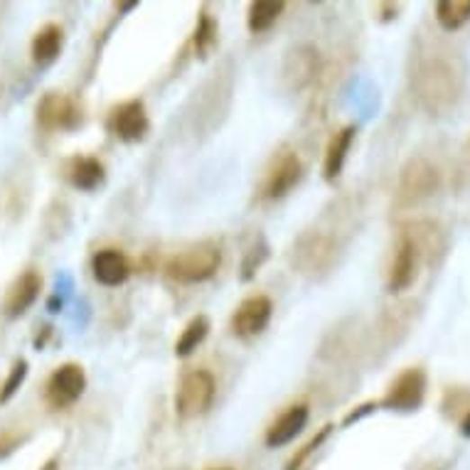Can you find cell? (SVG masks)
Masks as SVG:
<instances>
[{
	"label": "cell",
	"mask_w": 470,
	"mask_h": 470,
	"mask_svg": "<svg viewBox=\"0 0 470 470\" xmlns=\"http://www.w3.org/2000/svg\"><path fill=\"white\" fill-rule=\"evenodd\" d=\"M221 264V251L217 244H197L190 249H183L180 254L167 261V276L177 284H203L207 278L217 274Z\"/></svg>",
	"instance_id": "7a4b0ae2"
},
{
	"label": "cell",
	"mask_w": 470,
	"mask_h": 470,
	"mask_svg": "<svg viewBox=\"0 0 470 470\" xmlns=\"http://www.w3.org/2000/svg\"><path fill=\"white\" fill-rule=\"evenodd\" d=\"M94 278L102 286H121L131 276L129 258L123 257L119 249H102L96 251L92 258Z\"/></svg>",
	"instance_id": "5bb4252c"
},
{
	"label": "cell",
	"mask_w": 470,
	"mask_h": 470,
	"mask_svg": "<svg viewBox=\"0 0 470 470\" xmlns=\"http://www.w3.org/2000/svg\"><path fill=\"white\" fill-rule=\"evenodd\" d=\"M355 126H345L340 133H335L330 140V146L325 150V163H323V176L325 180H335L342 173V166L348 160L352 140H355Z\"/></svg>",
	"instance_id": "2e32d148"
},
{
	"label": "cell",
	"mask_w": 470,
	"mask_h": 470,
	"mask_svg": "<svg viewBox=\"0 0 470 470\" xmlns=\"http://www.w3.org/2000/svg\"><path fill=\"white\" fill-rule=\"evenodd\" d=\"M335 240L323 231H305L294 244V267L305 276H323L335 261Z\"/></svg>",
	"instance_id": "277c9868"
},
{
	"label": "cell",
	"mask_w": 470,
	"mask_h": 470,
	"mask_svg": "<svg viewBox=\"0 0 470 470\" xmlns=\"http://www.w3.org/2000/svg\"><path fill=\"white\" fill-rule=\"evenodd\" d=\"M69 180L79 190H96L104 183V166L96 158H74L69 166Z\"/></svg>",
	"instance_id": "ffe728a7"
},
{
	"label": "cell",
	"mask_w": 470,
	"mask_h": 470,
	"mask_svg": "<svg viewBox=\"0 0 470 470\" xmlns=\"http://www.w3.org/2000/svg\"><path fill=\"white\" fill-rule=\"evenodd\" d=\"M13 446H15V441H13L10 436H3V438H0V458L8 456V453L13 451Z\"/></svg>",
	"instance_id": "4316f807"
},
{
	"label": "cell",
	"mask_w": 470,
	"mask_h": 470,
	"mask_svg": "<svg viewBox=\"0 0 470 470\" xmlns=\"http://www.w3.org/2000/svg\"><path fill=\"white\" fill-rule=\"evenodd\" d=\"M303 177V166L295 153L286 150L274 160V166L268 167L267 180H264V197L267 200H281L284 194L294 190L295 185Z\"/></svg>",
	"instance_id": "8fae6325"
},
{
	"label": "cell",
	"mask_w": 470,
	"mask_h": 470,
	"mask_svg": "<svg viewBox=\"0 0 470 470\" xmlns=\"http://www.w3.org/2000/svg\"><path fill=\"white\" fill-rule=\"evenodd\" d=\"M86 389V375L79 365H62L52 372V377L47 382V404L52 409H67L77 404L82 399Z\"/></svg>",
	"instance_id": "52a82bcc"
},
{
	"label": "cell",
	"mask_w": 470,
	"mask_h": 470,
	"mask_svg": "<svg viewBox=\"0 0 470 470\" xmlns=\"http://www.w3.org/2000/svg\"><path fill=\"white\" fill-rule=\"evenodd\" d=\"M441 173L429 158H411L404 167L397 183V204L399 207H414L424 203L438 190Z\"/></svg>",
	"instance_id": "3957f363"
},
{
	"label": "cell",
	"mask_w": 470,
	"mask_h": 470,
	"mask_svg": "<svg viewBox=\"0 0 470 470\" xmlns=\"http://www.w3.org/2000/svg\"><path fill=\"white\" fill-rule=\"evenodd\" d=\"M436 20L446 32L461 30L470 20V0H438L436 3Z\"/></svg>",
	"instance_id": "44dd1931"
},
{
	"label": "cell",
	"mask_w": 470,
	"mask_h": 470,
	"mask_svg": "<svg viewBox=\"0 0 470 470\" xmlns=\"http://www.w3.org/2000/svg\"><path fill=\"white\" fill-rule=\"evenodd\" d=\"M424 397L426 372L421 367H409L392 382V387L382 399V406L392 409V411H416L424 404Z\"/></svg>",
	"instance_id": "8992f818"
},
{
	"label": "cell",
	"mask_w": 470,
	"mask_h": 470,
	"mask_svg": "<svg viewBox=\"0 0 470 470\" xmlns=\"http://www.w3.org/2000/svg\"><path fill=\"white\" fill-rule=\"evenodd\" d=\"M148 126H150V121H148L146 106H143V102H139V99L121 104V106H116V109L111 111V133H113L116 139L126 140V143H136V140L143 139L148 133Z\"/></svg>",
	"instance_id": "7c38bea8"
},
{
	"label": "cell",
	"mask_w": 470,
	"mask_h": 470,
	"mask_svg": "<svg viewBox=\"0 0 470 470\" xmlns=\"http://www.w3.org/2000/svg\"><path fill=\"white\" fill-rule=\"evenodd\" d=\"M25 375H28V362L25 360L15 362V367L10 369V377L5 379V384L0 387V402H8V399L18 392L20 384H23V379H25Z\"/></svg>",
	"instance_id": "cb8c5ba5"
},
{
	"label": "cell",
	"mask_w": 470,
	"mask_h": 470,
	"mask_svg": "<svg viewBox=\"0 0 470 470\" xmlns=\"http://www.w3.org/2000/svg\"><path fill=\"white\" fill-rule=\"evenodd\" d=\"M62 28L59 25H45V28L40 30L32 40V59H35V65L45 67V65H52L59 52H62Z\"/></svg>",
	"instance_id": "ac0fdd59"
},
{
	"label": "cell",
	"mask_w": 470,
	"mask_h": 470,
	"mask_svg": "<svg viewBox=\"0 0 470 470\" xmlns=\"http://www.w3.org/2000/svg\"><path fill=\"white\" fill-rule=\"evenodd\" d=\"M411 84L419 96V104L424 106L429 113H446L451 111L463 94V67L458 59L448 52H434V55L424 57L416 65L411 74Z\"/></svg>",
	"instance_id": "6da1fadb"
},
{
	"label": "cell",
	"mask_w": 470,
	"mask_h": 470,
	"mask_svg": "<svg viewBox=\"0 0 470 470\" xmlns=\"http://www.w3.org/2000/svg\"><path fill=\"white\" fill-rule=\"evenodd\" d=\"M42 288V278L37 276L35 271H28L10 286L8 298H5V315L8 318H18L28 311L30 305L35 303L37 295Z\"/></svg>",
	"instance_id": "9a60e30c"
},
{
	"label": "cell",
	"mask_w": 470,
	"mask_h": 470,
	"mask_svg": "<svg viewBox=\"0 0 470 470\" xmlns=\"http://www.w3.org/2000/svg\"><path fill=\"white\" fill-rule=\"evenodd\" d=\"M210 332V321L204 315H197L190 323L185 325L183 335L176 342V355L177 357H187L190 352L197 350V345H203V340Z\"/></svg>",
	"instance_id": "7402d4cb"
},
{
	"label": "cell",
	"mask_w": 470,
	"mask_h": 470,
	"mask_svg": "<svg viewBox=\"0 0 470 470\" xmlns=\"http://www.w3.org/2000/svg\"><path fill=\"white\" fill-rule=\"evenodd\" d=\"M214 42H217V25H214V20L207 13H203L200 23H197V30H194V50H197V55H207L214 47Z\"/></svg>",
	"instance_id": "603a6c76"
},
{
	"label": "cell",
	"mask_w": 470,
	"mask_h": 470,
	"mask_svg": "<svg viewBox=\"0 0 470 470\" xmlns=\"http://www.w3.org/2000/svg\"><path fill=\"white\" fill-rule=\"evenodd\" d=\"M379 8L384 10V15H382V20H384V23H389V20L397 18V13H399L397 3H384V5H379Z\"/></svg>",
	"instance_id": "484cf974"
},
{
	"label": "cell",
	"mask_w": 470,
	"mask_h": 470,
	"mask_svg": "<svg viewBox=\"0 0 470 470\" xmlns=\"http://www.w3.org/2000/svg\"><path fill=\"white\" fill-rule=\"evenodd\" d=\"M217 394V382L207 372V369H193L187 372L177 387L176 409L183 419H194V416H203L214 402Z\"/></svg>",
	"instance_id": "5b68a950"
},
{
	"label": "cell",
	"mask_w": 470,
	"mask_h": 470,
	"mask_svg": "<svg viewBox=\"0 0 470 470\" xmlns=\"http://www.w3.org/2000/svg\"><path fill=\"white\" fill-rule=\"evenodd\" d=\"M271 313H274V305L267 295H251L247 301H241L240 308L231 315V332L241 340H251L267 330Z\"/></svg>",
	"instance_id": "ba28073f"
},
{
	"label": "cell",
	"mask_w": 470,
	"mask_h": 470,
	"mask_svg": "<svg viewBox=\"0 0 470 470\" xmlns=\"http://www.w3.org/2000/svg\"><path fill=\"white\" fill-rule=\"evenodd\" d=\"M419 264H421V251L416 247V241L409 237V231H404L397 244V251H394V258H392V267H389V291L402 294L411 286L416 281V274H419Z\"/></svg>",
	"instance_id": "9c48e42d"
},
{
	"label": "cell",
	"mask_w": 470,
	"mask_h": 470,
	"mask_svg": "<svg viewBox=\"0 0 470 470\" xmlns=\"http://www.w3.org/2000/svg\"><path fill=\"white\" fill-rule=\"evenodd\" d=\"M308 406L305 404H294L288 406L284 414L278 416L274 424L268 426L267 431V446L271 448H278V446H286L295 438V436L301 434L308 424Z\"/></svg>",
	"instance_id": "4fadbf2b"
},
{
	"label": "cell",
	"mask_w": 470,
	"mask_h": 470,
	"mask_svg": "<svg viewBox=\"0 0 470 470\" xmlns=\"http://www.w3.org/2000/svg\"><path fill=\"white\" fill-rule=\"evenodd\" d=\"M79 121L82 113L67 94L52 92L37 104V123L45 131H72L79 126Z\"/></svg>",
	"instance_id": "30bf717a"
},
{
	"label": "cell",
	"mask_w": 470,
	"mask_h": 470,
	"mask_svg": "<svg viewBox=\"0 0 470 470\" xmlns=\"http://www.w3.org/2000/svg\"><path fill=\"white\" fill-rule=\"evenodd\" d=\"M461 434L465 436V438H470V411L465 416H463V421H461Z\"/></svg>",
	"instance_id": "83f0119b"
},
{
	"label": "cell",
	"mask_w": 470,
	"mask_h": 470,
	"mask_svg": "<svg viewBox=\"0 0 470 470\" xmlns=\"http://www.w3.org/2000/svg\"><path fill=\"white\" fill-rule=\"evenodd\" d=\"M284 8H286L284 0H257V3H251L249 18H247L249 32L258 35V32H267V30L274 28Z\"/></svg>",
	"instance_id": "d6986e66"
},
{
	"label": "cell",
	"mask_w": 470,
	"mask_h": 470,
	"mask_svg": "<svg viewBox=\"0 0 470 470\" xmlns=\"http://www.w3.org/2000/svg\"><path fill=\"white\" fill-rule=\"evenodd\" d=\"M328 431H330V426H325L323 431H321V434L315 436V438H311V441L305 443L303 446V451L298 453V456H294V461L288 463V468L286 470H295L298 468V465H301V463L305 461V458H308V456H311V453L315 451V448H318V446H321V443L325 441V436H328Z\"/></svg>",
	"instance_id": "d4e9b609"
},
{
	"label": "cell",
	"mask_w": 470,
	"mask_h": 470,
	"mask_svg": "<svg viewBox=\"0 0 470 470\" xmlns=\"http://www.w3.org/2000/svg\"><path fill=\"white\" fill-rule=\"evenodd\" d=\"M315 69H318V55H315L311 47H301V50H295L288 57L284 77L291 82L294 89H301V86H305V84L313 79Z\"/></svg>",
	"instance_id": "e0dca14e"
}]
</instances>
